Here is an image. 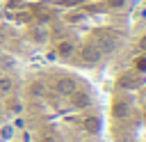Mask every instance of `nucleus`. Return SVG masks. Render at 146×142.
I'll return each instance as SVG.
<instances>
[{
	"instance_id": "6ab92c4d",
	"label": "nucleus",
	"mask_w": 146,
	"mask_h": 142,
	"mask_svg": "<svg viewBox=\"0 0 146 142\" xmlns=\"http://www.w3.org/2000/svg\"><path fill=\"white\" fill-rule=\"evenodd\" d=\"M41 142H57V137H55V135H50V133H48V135H43V140H41Z\"/></svg>"
},
{
	"instance_id": "2eb2a0df",
	"label": "nucleus",
	"mask_w": 146,
	"mask_h": 142,
	"mask_svg": "<svg viewBox=\"0 0 146 142\" xmlns=\"http://www.w3.org/2000/svg\"><path fill=\"white\" fill-rule=\"evenodd\" d=\"M125 2H128V0H105V5H107L110 9H121V7H125Z\"/></svg>"
},
{
	"instance_id": "6e6552de",
	"label": "nucleus",
	"mask_w": 146,
	"mask_h": 142,
	"mask_svg": "<svg viewBox=\"0 0 146 142\" xmlns=\"http://www.w3.org/2000/svg\"><path fill=\"white\" fill-rule=\"evenodd\" d=\"M14 135H16V128L11 124H2L0 126V142H11Z\"/></svg>"
},
{
	"instance_id": "f03ea898",
	"label": "nucleus",
	"mask_w": 146,
	"mask_h": 142,
	"mask_svg": "<svg viewBox=\"0 0 146 142\" xmlns=\"http://www.w3.org/2000/svg\"><path fill=\"white\" fill-rule=\"evenodd\" d=\"M80 57H82V62H87V64H98V62L103 60V53H100V48H98L94 41H87V44H82V48H80Z\"/></svg>"
},
{
	"instance_id": "f257e3e1",
	"label": "nucleus",
	"mask_w": 146,
	"mask_h": 142,
	"mask_svg": "<svg viewBox=\"0 0 146 142\" xmlns=\"http://www.w3.org/2000/svg\"><path fill=\"white\" fill-rule=\"evenodd\" d=\"M91 41L100 48V53H112L114 48H116V37L110 32V30H105V27H98V30H94V34H91Z\"/></svg>"
},
{
	"instance_id": "7ed1b4c3",
	"label": "nucleus",
	"mask_w": 146,
	"mask_h": 142,
	"mask_svg": "<svg viewBox=\"0 0 146 142\" xmlns=\"http://www.w3.org/2000/svg\"><path fill=\"white\" fill-rule=\"evenodd\" d=\"M75 89H78V80L73 76H62V78L55 80V92L59 96H71Z\"/></svg>"
},
{
	"instance_id": "f3484780",
	"label": "nucleus",
	"mask_w": 146,
	"mask_h": 142,
	"mask_svg": "<svg viewBox=\"0 0 146 142\" xmlns=\"http://www.w3.org/2000/svg\"><path fill=\"white\" fill-rule=\"evenodd\" d=\"M137 46H139V50H141V53H146V32L139 37V44H137Z\"/></svg>"
},
{
	"instance_id": "423d86ee",
	"label": "nucleus",
	"mask_w": 146,
	"mask_h": 142,
	"mask_svg": "<svg viewBox=\"0 0 146 142\" xmlns=\"http://www.w3.org/2000/svg\"><path fill=\"white\" fill-rule=\"evenodd\" d=\"M73 53H75V44H73L71 39H64V41H59V44H57V55H59V57L68 60Z\"/></svg>"
},
{
	"instance_id": "ddd939ff",
	"label": "nucleus",
	"mask_w": 146,
	"mask_h": 142,
	"mask_svg": "<svg viewBox=\"0 0 146 142\" xmlns=\"http://www.w3.org/2000/svg\"><path fill=\"white\" fill-rule=\"evenodd\" d=\"M119 87H123V89L125 87H139V80H132L130 76H121L119 78Z\"/></svg>"
},
{
	"instance_id": "39448f33",
	"label": "nucleus",
	"mask_w": 146,
	"mask_h": 142,
	"mask_svg": "<svg viewBox=\"0 0 146 142\" xmlns=\"http://www.w3.org/2000/svg\"><path fill=\"white\" fill-rule=\"evenodd\" d=\"M82 128H84L89 135H98V133L103 131V121H100L98 115H87V117L82 119Z\"/></svg>"
},
{
	"instance_id": "9b49d317",
	"label": "nucleus",
	"mask_w": 146,
	"mask_h": 142,
	"mask_svg": "<svg viewBox=\"0 0 146 142\" xmlns=\"http://www.w3.org/2000/svg\"><path fill=\"white\" fill-rule=\"evenodd\" d=\"M132 66H135V71H137V73H146V53H144V55H139V57H135Z\"/></svg>"
},
{
	"instance_id": "dca6fc26",
	"label": "nucleus",
	"mask_w": 146,
	"mask_h": 142,
	"mask_svg": "<svg viewBox=\"0 0 146 142\" xmlns=\"http://www.w3.org/2000/svg\"><path fill=\"white\" fill-rule=\"evenodd\" d=\"M7 108H9L11 112H21V108H23V105H21V101H16V98H9V101H7Z\"/></svg>"
},
{
	"instance_id": "20e7f679",
	"label": "nucleus",
	"mask_w": 146,
	"mask_h": 142,
	"mask_svg": "<svg viewBox=\"0 0 146 142\" xmlns=\"http://www.w3.org/2000/svg\"><path fill=\"white\" fill-rule=\"evenodd\" d=\"M68 105L73 108V110H84V108H89L91 105V94L89 92H82L80 87L68 96Z\"/></svg>"
},
{
	"instance_id": "f8f14e48",
	"label": "nucleus",
	"mask_w": 146,
	"mask_h": 142,
	"mask_svg": "<svg viewBox=\"0 0 146 142\" xmlns=\"http://www.w3.org/2000/svg\"><path fill=\"white\" fill-rule=\"evenodd\" d=\"M43 92H46V87H43L41 80H34V82L30 85V94H32V96H43Z\"/></svg>"
},
{
	"instance_id": "0eeeda50",
	"label": "nucleus",
	"mask_w": 146,
	"mask_h": 142,
	"mask_svg": "<svg viewBox=\"0 0 146 142\" xmlns=\"http://www.w3.org/2000/svg\"><path fill=\"white\" fill-rule=\"evenodd\" d=\"M30 39L36 41V44H46V41H48V30L41 27V25H36V27L30 30Z\"/></svg>"
},
{
	"instance_id": "9d476101",
	"label": "nucleus",
	"mask_w": 146,
	"mask_h": 142,
	"mask_svg": "<svg viewBox=\"0 0 146 142\" xmlns=\"http://www.w3.org/2000/svg\"><path fill=\"white\" fill-rule=\"evenodd\" d=\"M128 110H130V105L125 103V101H116V105H114V117H119V119H123V117H128Z\"/></svg>"
},
{
	"instance_id": "a211bd4d",
	"label": "nucleus",
	"mask_w": 146,
	"mask_h": 142,
	"mask_svg": "<svg viewBox=\"0 0 146 142\" xmlns=\"http://www.w3.org/2000/svg\"><path fill=\"white\" fill-rule=\"evenodd\" d=\"M2 64H5V69H11L14 66V60L11 57H2Z\"/></svg>"
},
{
	"instance_id": "1a4fd4ad",
	"label": "nucleus",
	"mask_w": 146,
	"mask_h": 142,
	"mask_svg": "<svg viewBox=\"0 0 146 142\" xmlns=\"http://www.w3.org/2000/svg\"><path fill=\"white\" fill-rule=\"evenodd\" d=\"M14 92V78L11 76H0V94L7 96Z\"/></svg>"
},
{
	"instance_id": "4468645a",
	"label": "nucleus",
	"mask_w": 146,
	"mask_h": 142,
	"mask_svg": "<svg viewBox=\"0 0 146 142\" xmlns=\"http://www.w3.org/2000/svg\"><path fill=\"white\" fill-rule=\"evenodd\" d=\"M66 21L68 23H80V21H84V14L82 11H68L66 14Z\"/></svg>"
}]
</instances>
